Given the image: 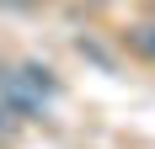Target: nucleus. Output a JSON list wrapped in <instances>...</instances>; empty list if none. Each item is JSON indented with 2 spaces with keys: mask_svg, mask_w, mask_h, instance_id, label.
<instances>
[{
  "mask_svg": "<svg viewBox=\"0 0 155 149\" xmlns=\"http://www.w3.org/2000/svg\"><path fill=\"white\" fill-rule=\"evenodd\" d=\"M134 43H139V53L155 59V27H139V32H134Z\"/></svg>",
  "mask_w": 155,
  "mask_h": 149,
  "instance_id": "2",
  "label": "nucleus"
},
{
  "mask_svg": "<svg viewBox=\"0 0 155 149\" xmlns=\"http://www.w3.org/2000/svg\"><path fill=\"white\" fill-rule=\"evenodd\" d=\"M0 128H5V106H0Z\"/></svg>",
  "mask_w": 155,
  "mask_h": 149,
  "instance_id": "3",
  "label": "nucleus"
},
{
  "mask_svg": "<svg viewBox=\"0 0 155 149\" xmlns=\"http://www.w3.org/2000/svg\"><path fill=\"white\" fill-rule=\"evenodd\" d=\"M48 96H54V74L38 69V64H21V69L0 74V106H5V112H16V117L43 112Z\"/></svg>",
  "mask_w": 155,
  "mask_h": 149,
  "instance_id": "1",
  "label": "nucleus"
}]
</instances>
